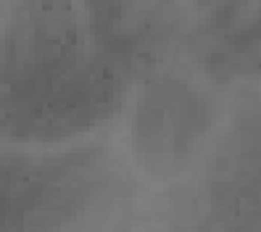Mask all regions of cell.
<instances>
[{"mask_svg": "<svg viewBox=\"0 0 261 232\" xmlns=\"http://www.w3.org/2000/svg\"><path fill=\"white\" fill-rule=\"evenodd\" d=\"M208 124V108L182 80H159L143 90L135 116V148L145 169L172 177L185 169Z\"/></svg>", "mask_w": 261, "mask_h": 232, "instance_id": "obj_1", "label": "cell"}, {"mask_svg": "<svg viewBox=\"0 0 261 232\" xmlns=\"http://www.w3.org/2000/svg\"><path fill=\"white\" fill-rule=\"evenodd\" d=\"M85 6L103 50L119 61L129 58L153 27L150 0H85Z\"/></svg>", "mask_w": 261, "mask_h": 232, "instance_id": "obj_2", "label": "cell"}]
</instances>
